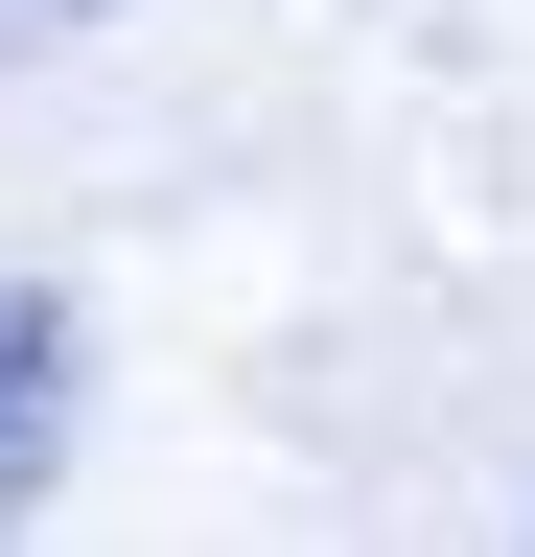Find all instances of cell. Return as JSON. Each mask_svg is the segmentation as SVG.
I'll return each instance as SVG.
<instances>
[{"label": "cell", "mask_w": 535, "mask_h": 557, "mask_svg": "<svg viewBox=\"0 0 535 557\" xmlns=\"http://www.w3.org/2000/svg\"><path fill=\"white\" fill-rule=\"evenodd\" d=\"M47 24H94V0H0V47H47Z\"/></svg>", "instance_id": "7a4b0ae2"}, {"label": "cell", "mask_w": 535, "mask_h": 557, "mask_svg": "<svg viewBox=\"0 0 535 557\" xmlns=\"http://www.w3.org/2000/svg\"><path fill=\"white\" fill-rule=\"evenodd\" d=\"M47 465H71V302L0 278V534L47 511Z\"/></svg>", "instance_id": "6da1fadb"}]
</instances>
